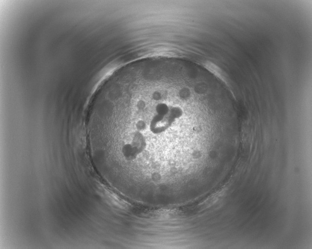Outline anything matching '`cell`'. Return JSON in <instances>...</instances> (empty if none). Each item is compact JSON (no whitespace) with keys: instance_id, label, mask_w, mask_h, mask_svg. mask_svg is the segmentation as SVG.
Wrapping results in <instances>:
<instances>
[{"instance_id":"1","label":"cell","mask_w":312,"mask_h":249,"mask_svg":"<svg viewBox=\"0 0 312 249\" xmlns=\"http://www.w3.org/2000/svg\"><path fill=\"white\" fill-rule=\"evenodd\" d=\"M173 93L162 89L108 91L94 118L106 141L112 168L118 172L172 169V132L179 117Z\"/></svg>"},{"instance_id":"2","label":"cell","mask_w":312,"mask_h":249,"mask_svg":"<svg viewBox=\"0 0 312 249\" xmlns=\"http://www.w3.org/2000/svg\"><path fill=\"white\" fill-rule=\"evenodd\" d=\"M201 64L206 70L223 82L234 97L233 87L229 79L224 71L219 66L209 60H204L201 63Z\"/></svg>"}]
</instances>
